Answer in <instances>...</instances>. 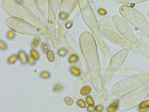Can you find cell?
<instances>
[{
  "mask_svg": "<svg viewBox=\"0 0 149 112\" xmlns=\"http://www.w3.org/2000/svg\"><path fill=\"white\" fill-rule=\"evenodd\" d=\"M79 5L86 24L95 35L103 51H106L107 47L101 36L95 15L89 3L87 0H80Z\"/></svg>",
  "mask_w": 149,
  "mask_h": 112,
  "instance_id": "cell-1",
  "label": "cell"
},
{
  "mask_svg": "<svg viewBox=\"0 0 149 112\" xmlns=\"http://www.w3.org/2000/svg\"><path fill=\"white\" fill-rule=\"evenodd\" d=\"M149 81V74L136 76L125 79L114 85L112 92L117 97L125 96L135 90Z\"/></svg>",
  "mask_w": 149,
  "mask_h": 112,
  "instance_id": "cell-2",
  "label": "cell"
},
{
  "mask_svg": "<svg viewBox=\"0 0 149 112\" xmlns=\"http://www.w3.org/2000/svg\"><path fill=\"white\" fill-rule=\"evenodd\" d=\"M7 26L13 31L23 34L31 35H42L44 30L31 24L22 19L11 17L6 21Z\"/></svg>",
  "mask_w": 149,
  "mask_h": 112,
  "instance_id": "cell-3",
  "label": "cell"
},
{
  "mask_svg": "<svg viewBox=\"0 0 149 112\" xmlns=\"http://www.w3.org/2000/svg\"><path fill=\"white\" fill-rule=\"evenodd\" d=\"M119 11L125 19L140 29L149 37V25L140 13L133 8L125 5L120 7Z\"/></svg>",
  "mask_w": 149,
  "mask_h": 112,
  "instance_id": "cell-4",
  "label": "cell"
},
{
  "mask_svg": "<svg viewBox=\"0 0 149 112\" xmlns=\"http://www.w3.org/2000/svg\"><path fill=\"white\" fill-rule=\"evenodd\" d=\"M79 42L82 54L87 60L97 62L98 57L96 42L92 34L88 32H82Z\"/></svg>",
  "mask_w": 149,
  "mask_h": 112,
  "instance_id": "cell-5",
  "label": "cell"
},
{
  "mask_svg": "<svg viewBox=\"0 0 149 112\" xmlns=\"http://www.w3.org/2000/svg\"><path fill=\"white\" fill-rule=\"evenodd\" d=\"M2 5L4 10L13 17L22 19L35 26V23H39L37 20L24 7L17 2L13 0H5Z\"/></svg>",
  "mask_w": 149,
  "mask_h": 112,
  "instance_id": "cell-6",
  "label": "cell"
},
{
  "mask_svg": "<svg viewBox=\"0 0 149 112\" xmlns=\"http://www.w3.org/2000/svg\"><path fill=\"white\" fill-rule=\"evenodd\" d=\"M149 94V84L133 91L120 100L119 109L125 110L134 108L141 103Z\"/></svg>",
  "mask_w": 149,
  "mask_h": 112,
  "instance_id": "cell-7",
  "label": "cell"
},
{
  "mask_svg": "<svg viewBox=\"0 0 149 112\" xmlns=\"http://www.w3.org/2000/svg\"><path fill=\"white\" fill-rule=\"evenodd\" d=\"M128 50L124 49L114 55L111 60L108 69L103 77V81L106 83L110 81L124 62L128 55Z\"/></svg>",
  "mask_w": 149,
  "mask_h": 112,
  "instance_id": "cell-8",
  "label": "cell"
},
{
  "mask_svg": "<svg viewBox=\"0 0 149 112\" xmlns=\"http://www.w3.org/2000/svg\"><path fill=\"white\" fill-rule=\"evenodd\" d=\"M114 25L119 32L125 39L131 43L135 44L137 38L136 37L128 23L118 15H115L112 17Z\"/></svg>",
  "mask_w": 149,
  "mask_h": 112,
  "instance_id": "cell-9",
  "label": "cell"
},
{
  "mask_svg": "<svg viewBox=\"0 0 149 112\" xmlns=\"http://www.w3.org/2000/svg\"><path fill=\"white\" fill-rule=\"evenodd\" d=\"M101 33L102 37L112 43L127 48H131L132 47L130 44L125 41L117 33L113 31L104 29L101 31Z\"/></svg>",
  "mask_w": 149,
  "mask_h": 112,
  "instance_id": "cell-10",
  "label": "cell"
},
{
  "mask_svg": "<svg viewBox=\"0 0 149 112\" xmlns=\"http://www.w3.org/2000/svg\"><path fill=\"white\" fill-rule=\"evenodd\" d=\"M79 0H62L60 6V17L61 19L65 20L75 8Z\"/></svg>",
  "mask_w": 149,
  "mask_h": 112,
  "instance_id": "cell-11",
  "label": "cell"
},
{
  "mask_svg": "<svg viewBox=\"0 0 149 112\" xmlns=\"http://www.w3.org/2000/svg\"><path fill=\"white\" fill-rule=\"evenodd\" d=\"M24 7L36 19H40V14L36 0H22Z\"/></svg>",
  "mask_w": 149,
  "mask_h": 112,
  "instance_id": "cell-12",
  "label": "cell"
},
{
  "mask_svg": "<svg viewBox=\"0 0 149 112\" xmlns=\"http://www.w3.org/2000/svg\"><path fill=\"white\" fill-rule=\"evenodd\" d=\"M38 6L44 14L47 16L49 12V0H36Z\"/></svg>",
  "mask_w": 149,
  "mask_h": 112,
  "instance_id": "cell-13",
  "label": "cell"
},
{
  "mask_svg": "<svg viewBox=\"0 0 149 112\" xmlns=\"http://www.w3.org/2000/svg\"><path fill=\"white\" fill-rule=\"evenodd\" d=\"M62 0H49V12H57Z\"/></svg>",
  "mask_w": 149,
  "mask_h": 112,
  "instance_id": "cell-14",
  "label": "cell"
},
{
  "mask_svg": "<svg viewBox=\"0 0 149 112\" xmlns=\"http://www.w3.org/2000/svg\"><path fill=\"white\" fill-rule=\"evenodd\" d=\"M117 2L122 4H137L149 0H115Z\"/></svg>",
  "mask_w": 149,
  "mask_h": 112,
  "instance_id": "cell-15",
  "label": "cell"
},
{
  "mask_svg": "<svg viewBox=\"0 0 149 112\" xmlns=\"http://www.w3.org/2000/svg\"><path fill=\"white\" fill-rule=\"evenodd\" d=\"M18 57L22 64H27L28 61V58L24 51H20L19 52Z\"/></svg>",
  "mask_w": 149,
  "mask_h": 112,
  "instance_id": "cell-16",
  "label": "cell"
},
{
  "mask_svg": "<svg viewBox=\"0 0 149 112\" xmlns=\"http://www.w3.org/2000/svg\"><path fill=\"white\" fill-rule=\"evenodd\" d=\"M41 49L42 51L44 54H46L50 51V46L48 43L44 42L41 44Z\"/></svg>",
  "mask_w": 149,
  "mask_h": 112,
  "instance_id": "cell-17",
  "label": "cell"
},
{
  "mask_svg": "<svg viewBox=\"0 0 149 112\" xmlns=\"http://www.w3.org/2000/svg\"><path fill=\"white\" fill-rule=\"evenodd\" d=\"M92 89L91 87L86 86H84L80 90V92L81 94L82 95L85 96L88 95L91 92Z\"/></svg>",
  "mask_w": 149,
  "mask_h": 112,
  "instance_id": "cell-18",
  "label": "cell"
},
{
  "mask_svg": "<svg viewBox=\"0 0 149 112\" xmlns=\"http://www.w3.org/2000/svg\"><path fill=\"white\" fill-rule=\"evenodd\" d=\"M41 42V39L39 37H36L33 39L31 43V47L33 48H35L39 46Z\"/></svg>",
  "mask_w": 149,
  "mask_h": 112,
  "instance_id": "cell-19",
  "label": "cell"
},
{
  "mask_svg": "<svg viewBox=\"0 0 149 112\" xmlns=\"http://www.w3.org/2000/svg\"><path fill=\"white\" fill-rule=\"evenodd\" d=\"M120 104V101L118 99H115L114 100L109 106L108 109L112 110H115L117 109Z\"/></svg>",
  "mask_w": 149,
  "mask_h": 112,
  "instance_id": "cell-20",
  "label": "cell"
},
{
  "mask_svg": "<svg viewBox=\"0 0 149 112\" xmlns=\"http://www.w3.org/2000/svg\"><path fill=\"white\" fill-rule=\"evenodd\" d=\"M18 59V57L17 55H12L8 59V62L10 64H14L16 62Z\"/></svg>",
  "mask_w": 149,
  "mask_h": 112,
  "instance_id": "cell-21",
  "label": "cell"
},
{
  "mask_svg": "<svg viewBox=\"0 0 149 112\" xmlns=\"http://www.w3.org/2000/svg\"><path fill=\"white\" fill-rule=\"evenodd\" d=\"M47 59L50 62H53L54 61L55 57L53 51L50 50L47 53Z\"/></svg>",
  "mask_w": 149,
  "mask_h": 112,
  "instance_id": "cell-22",
  "label": "cell"
},
{
  "mask_svg": "<svg viewBox=\"0 0 149 112\" xmlns=\"http://www.w3.org/2000/svg\"><path fill=\"white\" fill-rule=\"evenodd\" d=\"M31 55L35 60H38L39 58V55L38 52L36 50H31L30 51Z\"/></svg>",
  "mask_w": 149,
  "mask_h": 112,
  "instance_id": "cell-23",
  "label": "cell"
},
{
  "mask_svg": "<svg viewBox=\"0 0 149 112\" xmlns=\"http://www.w3.org/2000/svg\"><path fill=\"white\" fill-rule=\"evenodd\" d=\"M64 101L65 103L68 106H71L73 104V100L71 97H66L64 98Z\"/></svg>",
  "mask_w": 149,
  "mask_h": 112,
  "instance_id": "cell-24",
  "label": "cell"
},
{
  "mask_svg": "<svg viewBox=\"0 0 149 112\" xmlns=\"http://www.w3.org/2000/svg\"><path fill=\"white\" fill-rule=\"evenodd\" d=\"M86 101L87 104L89 106H93L94 105V101L93 100L92 98L90 96H87L86 98Z\"/></svg>",
  "mask_w": 149,
  "mask_h": 112,
  "instance_id": "cell-25",
  "label": "cell"
},
{
  "mask_svg": "<svg viewBox=\"0 0 149 112\" xmlns=\"http://www.w3.org/2000/svg\"><path fill=\"white\" fill-rule=\"evenodd\" d=\"M77 105L81 108H84L86 107V103L82 99H80L77 100Z\"/></svg>",
  "mask_w": 149,
  "mask_h": 112,
  "instance_id": "cell-26",
  "label": "cell"
},
{
  "mask_svg": "<svg viewBox=\"0 0 149 112\" xmlns=\"http://www.w3.org/2000/svg\"><path fill=\"white\" fill-rule=\"evenodd\" d=\"M40 76L43 78L48 79L50 78V73L48 72L44 71L42 72L41 73Z\"/></svg>",
  "mask_w": 149,
  "mask_h": 112,
  "instance_id": "cell-27",
  "label": "cell"
},
{
  "mask_svg": "<svg viewBox=\"0 0 149 112\" xmlns=\"http://www.w3.org/2000/svg\"><path fill=\"white\" fill-rule=\"evenodd\" d=\"M149 108V101H146L145 102H143L139 106V108L141 109H145Z\"/></svg>",
  "mask_w": 149,
  "mask_h": 112,
  "instance_id": "cell-28",
  "label": "cell"
},
{
  "mask_svg": "<svg viewBox=\"0 0 149 112\" xmlns=\"http://www.w3.org/2000/svg\"><path fill=\"white\" fill-rule=\"evenodd\" d=\"M28 61L29 63L31 65H33L35 64V59L31 55H29L28 58Z\"/></svg>",
  "mask_w": 149,
  "mask_h": 112,
  "instance_id": "cell-29",
  "label": "cell"
},
{
  "mask_svg": "<svg viewBox=\"0 0 149 112\" xmlns=\"http://www.w3.org/2000/svg\"><path fill=\"white\" fill-rule=\"evenodd\" d=\"M15 36V33L13 31H11L8 32L7 37L9 39H11L14 38Z\"/></svg>",
  "mask_w": 149,
  "mask_h": 112,
  "instance_id": "cell-30",
  "label": "cell"
},
{
  "mask_svg": "<svg viewBox=\"0 0 149 112\" xmlns=\"http://www.w3.org/2000/svg\"><path fill=\"white\" fill-rule=\"evenodd\" d=\"M77 59V56L76 55H72L69 57V61L71 63H73L76 61Z\"/></svg>",
  "mask_w": 149,
  "mask_h": 112,
  "instance_id": "cell-31",
  "label": "cell"
},
{
  "mask_svg": "<svg viewBox=\"0 0 149 112\" xmlns=\"http://www.w3.org/2000/svg\"><path fill=\"white\" fill-rule=\"evenodd\" d=\"M62 86L61 84H58L55 86L53 90L55 92L60 91L62 89Z\"/></svg>",
  "mask_w": 149,
  "mask_h": 112,
  "instance_id": "cell-32",
  "label": "cell"
},
{
  "mask_svg": "<svg viewBox=\"0 0 149 112\" xmlns=\"http://www.w3.org/2000/svg\"><path fill=\"white\" fill-rule=\"evenodd\" d=\"M58 54L61 56H65L67 53V52L65 50L62 49L59 50Z\"/></svg>",
  "mask_w": 149,
  "mask_h": 112,
  "instance_id": "cell-33",
  "label": "cell"
},
{
  "mask_svg": "<svg viewBox=\"0 0 149 112\" xmlns=\"http://www.w3.org/2000/svg\"><path fill=\"white\" fill-rule=\"evenodd\" d=\"M0 48L2 50H5L7 49V47L5 43L1 41L0 42Z\"/></svg>",
  "mask_w": 149,
  "mask_h": 112,
  "instance_id": "cell-34",
  "label": "cell"
},
{
  "mask_svg": "<svg viewBox=\"0 0 149 112\" xmlns=\"http://www.w3.org/2000/svg\"><path fill=\"white\" fill-rule=\"evenodd\" d=\"M95 109L97 111L101 112L103 110V107L102 106L99 105L96 107Z\"/></svg>",
  "mask_w": 149,
  "mask_h": 112,
  "instance_id": "cell-35",
  "label": "cell"
},
{
  "mask_svg": "<svg viewBox=\"0 0 149 112\" xmlns=\"http://www.w3.org/2000/svg\"><path fill=\"white\" fill-rule=\"evenodd\" d=\"M89 112H93L94 111L95 109V107L93 106H89L87 108Z\"/></svg>",
  "mask_w": 149,
  "mask_h": 112,
  "instance_id": "cell-36",
  "label": "cell"
},
{
  "mask_svg": "<svg viewBox=\"0 0 149 112\" xmlns=\"http://www.w3.org/2000/svg\"><path fill=\"white\" fill-rule=\"evenodd\" d=\"M17 2L19 3H21L22 2V0H16Z\"/></svg>",
  "mask_w": 149,
  "mask_h": 112,
  "instance_id": "cell-37",
  "label": "cell"
}]
</instances>
